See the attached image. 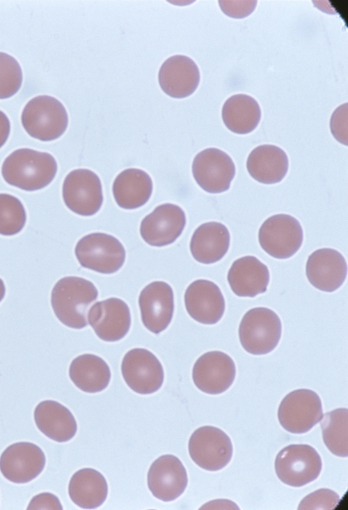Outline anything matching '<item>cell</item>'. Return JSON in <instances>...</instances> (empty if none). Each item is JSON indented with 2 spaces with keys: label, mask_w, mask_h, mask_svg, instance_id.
Returning a JSON list of instances; mask_svg holds the SVG:
<instances>
[{
  "label": "cell",
  "mask_w": 348,
  "mask_h": 510,
  "mask_svg": "<svg viewBox=\"0 0 348 510\" xmlns=\"http://www.w3.org/2000/svg\"><path fill=\"white\" fill-rule=\"evenodd\" d=\"M22 83V71L12 56L0 52V99L15 95Z\"/></svg>",
  "instance_id": "obj_32"
},
{
  "label": "cell",
  "mask_w": 348,
  "mask_h": 510,
  "mask_svg": "<svg viewBox=\"0 0 348 510\" xmlns=\"http://www.w3.org/2000/svg\"><path fill=\"white\" fill-rule=\"evenodd\" d=\"M29 510H62L59 499L51 493H42L35 495L26 508Z\"/></svg>",
  "instance_id": "obj_36"
},
{
  "label": "cell",
  "mask_w": 348,
  "mask_h": 510,
  "mask_svg": "<svg viewBox=\"0 0 348 510\" xmlns=\"http://www.w3.org/2000/svg\"><path fill=\"white\" fill-rule=\"evenodd\" d=\"M5 295V286L3 281L0 279V302L2 300Z\"/></svg>",
  "instance_id": "obj_38"
},
{
  "label": "cell",
  "mask_w": 348,
  "mask_h": 510,
  "mask_svg": "<svg viewBox=\"0 0 348 510\" xmlns=\"http://www.w3.org/2000/svg\"><path fill=\"white\" fill-rule=\"evenodd\" d=\"M347 103L342 104L333 112L330 120V129L334 138L347 146Z\"/></svg>",
  "instance_id": "obj_34"
},
{
  "label": "cell",
  "mask_w": 348,
  "mask_h": 510,
  "mask_svg": "<svg viewBox=\"0 0 348 510\" xmlns=\"http://www.w3.org/2000/svg\"><path fill=\"white\" fill-rule=\"evenodd\" d=\"M227 279L236 295L253 298L266 292L270 275L267 266L258 258L246 256L232 263Z\"/></svg>",
  "instance_id": "obj_22"
},
{
  "label": "cell",
  "mask_w": 348,
  "mask_h": 510,
  "mask_svg": "<svg viewBox=\"0 0 348 510\" xmlns=\"http://www.w3.org/2000/svg\"><path fill=\"white\" fill-rule=\"evenodd\" d=\"M306 275L315 288L331 293L344 283L347 275V262L342 254L334 249H318L308 258Z\"/></svg>",
  "instance_id": "obj_20"
},
{
  "label": "cell",
  "mask_w": 348,
  "mask_h": 510,
  "mask_svg": "<svg viewBox=\"0 0 348 510\" xmlns=\"http://www.w3.org/2000/svg\"><path fill=\"white\" fill-rule=\"evenodd\" d=\"M323 416L319 395L308 389H299L287 394L280 403L278 419L287 431L302 434L309 431Z\"/></svg>",
  "instance_id": "obj_9"
},
{
  "label": "cell",
  "mask_w": 348,
  "mask_h": 510,
  "mask_svg": "<svg viewBox=\"0 0 348 510\" xmlns=\"http://www.w3.org/2000/svg\"><path fill=\"white\" fill-rule=\"evenodd\" d=\"M303 240V232L299 222L287 214L269 217L258 231V241L262 249L278 259H286L295 254Z\"/></svg>",
  "instance_id": "obj_7"
},
{
  "label": "cell",
  "mask_w": 348,
  "mask_h": 510,
  "mask_svg": "<svg viewBox=\"0 0 348 510\" xmlns=\"http://www.w3.org/2000/svg\"><path fill=\"white\" fill-rule=\"evenodd\" d=\"M153 189L150 176L144 171L130 168L115 178L112 191L116 202L122 208L135 209L148 201Z\"/></svg>",
  "instance_id": "obj_26"
},
{
  "label": "cell",
  "mask_w": 348,
  "mask_h": 510,
  "mask_svg": "<svg viewBox=\"0 0 348 510\" xmlns=\"http://www.w3.org/2000/svg\"><path fill=\"white\" fill-rule=\"evenodd\" d=\"M74 253L80 265L102 274L117 272L126 257L122 244L114 236L104 233H92L77 243Z\"/></svg>",
  "instance_id": "obj_5"
},
{
  "label": "cell",
  "mask_w": 348,
  "mask_h": 510,
  "mask_svg": "<svg viewBox=\"0 0 348 510\" xmlns=\"http://www.w3.org/2000/svg\"><path fill=\"white\" fill-rule=\"evenodd\" d=\"M147 483L156 498L171 502L185 490L188 484L187 472L177 457L171 454L163 455L151 464Z\"/></svg>",
  "instance_id": "obj_18"
},
{
  "label": "cell",
  "mask_w": 348,
  "mask_h": 510,
  "mask_svg": "<svg viewBox=\"0 0 348 510\" xmlns=\"http://www.w3.org/2000/svg\"><path fill=\"white\" fill-rule=\"evenodd\" d=\"M221 116L229 130L235 134H246L258 125L261 109L254 98L246 94H236L224 102Z\"/></svg>",
  "instance_id": "obj_29"
},
{
  "label": "cell",
  "mask_w": 348,
  "mask_h": 510,
  "mask_svg": "<svg viewBox=\"0 0 348 510\" xmlns=\"http://www.w3.org/2000/svg\"><path fill=\"white\" fill-rule=\"evenodd\" d=\"M340 502V496L328 488L318 489L306 496L299 503L298 509L332 510Z\"/></svg>",
  "instance_id": "obj_33"
},
{
  "label": "cell",
  "mask_w": 348,
  "mask_h": 510,
  "mask_svg": "<svg viewBox=\"0 0 348 510\" xmlns=\"http://www.w3.org/2000/svg\"><path fill=\"white\" fill-rule=\"evenodd\" d=\"M26 212L16 197L0 194V234L12 235L19 233L26 222Z\"/></svg>",
  "instance_id": "obj_31"
},
{
  "label": "cell",
  "mask_w": 348,
  "mask_h": 510,
  "mask_svg": "<svg viewBox=\"0 0 348 510\" xmlns=\"http://www.w3.org/2000/svg\"><path fill=\"white\" fill-rule=\"evenodd\" d=\"M69 376L74 385L81 391L97 393L107 387L111 379V371L109 365L100 357L84 354L72 361Z\"/></svg>",
  "instance_id": "obj_28"
},
{
  "label": "cell",
  "mask_w": 348,
  "mask_h": 510,
  "mask_svg": "<svg viewBox=\"0 0 348 510\" xmlns=\"http://www.w3.org/2000/svg\"><path fill=\"white\" fill-rule=\"evenodd\" d=\"M24 130L33 138L43 141L54 140L65 131L68 116L63 105L47 95L30 100L22 113Z\"/></svg>",
  "instance_id": "obj_3"
},
{
  "label": "cell",
  "mask_w": 348,
  "mask_h": 510,
  "mask_svg": "<svg viewBox=\"0 0 348 510\" xmlns=\"http://www.w3.org/2000/svg\"><path fill=\"white\" fill-rule=\"evenodd\" d=\"M236 367L233 360L221 351H209L198 358L192 379L198 389L208 394H220L233 383Z\"/></svg>",
  "instance_id": "obj_14"
},
{
  "label": "cell",
  "mask_w": 348,
  "mask_h": 510,
  "mask_svg": "<svg viewBox=\"0 0 348 510\" xmlns=\"http://www.w3.org/2000/svg\"><path fill=\"white\" fill-rule=\"evenodd\" d=\"M230 236L222 223L209 222L200 225L190 241V251L193 258L203 264L220 261L228 251Z\"/></svg>",
  "instance_id": "obj_24"
},
{
  "label": "cell",
  "mask_w": 348,
  "mask_h": 510,
  "mask_svg": "<svg viewBox=\"0 0 348 510\" xmlns=\"http://www.w3.org/2000/svg\"><path fill=\"white\" fill-rule=\"evenodd\" d=\"M88 323L102 340L122 339L131 326V314L127 303L117 298L97 302L88 310Z\"/></svg>",
  "instance_id": "obj_16"
},
{
  "label": "cell",
  "mask_w": 348,
  "mask_h": 510,
  "mask_svg": "<svg viewBox=\"0 0 348 510\" xmlns=\"http://www.w3.org/2000/svg\"><path fill=\"white\" fill-rule=\"evenodd\" d=\"M200 71L197 64L187 56L173 55L161 64L158 82L161 90L173 98H184L198 88Z\"/></svg>",
  "instance_id": "obj_21"
},
{
  "label": "cell",
  "mask_w": 348,
  "mask_h": 510,
  "mask_svg": "<svg viewBox=\"0 0 348 510\" xmlns=\"http://www.w3.org/2000/svg\"><path fill=\"white\" fill-rule=\"evenodd\" d=\"M275 472L285 484L301 487L319 475L322 458L316 449L308 445H290L282 449L274 462Z\"/></svg>",
  "instance_id": "obj_6"
},
{
  "label": "cell",
  "mask_w": 348,
  "mask_h": 510,
  "mask_svg": "<svg viewBox=\"0 0 348 510\" xmlns=\"http://www.w3.org/2000/svg\"><path fill=\"white\" fill-rule=\"evenodd\" d=\"M219 6L227 16L242 19L250 15L255 10L257 1H219Z\"/></svg>",
  "instance_id": "obj_35"
},
{
  "label": "cell",
  "mask_w": 348,
  "mask_h": 510,
  "mask_svg": "<svg viewBox=\"0 0 348 510\" xmlns=\"http://www.w3.org/2000/svg\"><path fill=\"white\" fill-rule=\"evenodd\" d=\"M57 172L54 157L47 153L30 148L13 151L4 160L1 173L10 185L26 191L47 186Z\"/></svg>",
  "instance_id": "obj_1"
},
{
  "label": "cell",
  "mask_w": 348,
  "mask_h": 510,
  "mask_svg": "<svg viewBox=\"0 0 348 510\" xmlns=\"http://www.w3.org/2000/svg\"><path fill=\"white\" fill-rule=\"evenodd\" d=\"M10 125L7 116L0 110V148L6 143L10 134Z\"/></svg>",
  "instance_id": "obj_37"
},
{
  "label": "cell",
  "mask_w": 348,
  "mask_h": 510,
  "mask_svg": "<svg viewBox=\"0 0 348 510\" xmlns=\"http://www.w3.org/2000/svg\"><path fill=\"white\" fill-rule=\"evenodd\" d=\"M184 298L187 311L200 323L216 324L225 311L226 303L221 291L212 281H193L187 288Z\"/></svg>",
  "instance_id": "obj_19"
},
{
  "label": "cell",
  "mask_w": 348,
  "mask_h": 510,
  "mask_svg": "<svg viewBox=\"0 0 348 510\" xmlns=\"http://www.w3.org/2000/svg\"><path fill=\"white\" fill-rule=\"evenodd\" d=\"M98 291L90 281L79 277H65L54 285L51 303L58 319L65 325L82 329L87 326L90 305L97 300Z\"/></svg>",
  "instance_id": "obj_2"
},
{
  "label": "cell",
  "mask_w": 348,
  "mask_h": 510,
  "mask_svg": "<svg viewBox=\"0 0 348 510\" xmlns=\"http://www.w3.org/2000/svg\"><path fill=\"white\" fill-rule=\"evenodd\" d=\"M289 160L286 153L280 147L263 144L255 148L248 155L246 169L250 176L263 184H275L286 176Z\"/></svg>",
  "instance_id": "obj_25"
},
{
  "label": "cell",
  "mask_w": 348,
  "mask_h": 510,
  "mask_svg": "<svg viewBox=\"0 0 348 510\" xmlns=\"http://www.w3.org/2000/svg\"><path fill=\"white\" fill-rule=\"evenodd\" d=\"M121 372L128 387L139 394L157 392L164 379V369L158 358L141 348L126 353L122 361Z\"/></svg>",
  "instance_id": "obj_11"
},
{
  "label": "cell",
  "mask_w": 348,
  "mask_h": 510,
  "mask_svg": "<svg viewBox=\"0 0 348 510\" xmlns=\"http://www.w3.org/2000/svg\"><path fill=\"white\" fill-rule=\"evenodd\" d=\"M62 192L66 206L79 215H95L103 203L100 179L95 173L87 169L70 171L64 180Z\"/></svg>",
  "instance_id": "obj_10"
},
{
  "label": "cell",
  "mask_w": 348,
  "mask_h": 510,
  "mask_svg": "<svg viewBox=\"0 0 348 510\" xmlns=\"http://www.w3.org/2000/svg\"><path fill=\"white\" fill-rule=\"evenodd\" d=\"M282 334V323L276 312L255 307L244 315L239 326L242 348L248 353L262 355L273 351Z\"/></svg>",
  "instance_id": "obj_4"
},
{
  "label": "cell",
  "mask_w": 348,
  "mask_h": 510,
  "mask_svg": "<svg viewBox=\"0 0 348 510\" xmlns=\"http://www.w3.org/2000/svg\"><path fill=\"white\" fill-rule=\"evenodd\" d=\"M323 441L328 449L338 457L348 456V410L337 408L326 412L319 422Z\"/></svg>",
  "instance_id": "obj_30"
},
{
  "label": "cell",
  "mask_w": 348,
  "mask_h": 510,
  "mask_svg": "<svg viewBox=\"0 0 348 510\" xmlns=\"http://www.w3.org/2000/svg\"><path fill=\"white\" fill-rule=\"evenodd\" d=\"M68 494L78 507L93 509L101 506L108 495V484L104 477L93 468L77 471L68 484Z\"/></svg>",
  "instance_id": "obj_27"
},
{
  "label": "cell",
  "mask_w": 348,
  "mask_h": 510,
  "mask_svg": "<svg viewBox=\"0 0 348 510\" xmlns=\"http://www.w3.org/2000/svg\"><path fill=\"white\" fill-rule=\"evenodd\" d=\"M188 449L191 458L197 465L213 472L226 467L233 454L230 437L212 426L197 428L189 438Z\"/></svg>",
  "instance_id": "obj_8"
},
{
  "label": "cell",
  "mask_w": 348,
  "mask_h": 510,
  "mask_svg": "<svg viewBox=\"0 0 348 510\" xmlns=\"http://www.w3.org/2000/svg\"><path fill=\"white\" fill-rule=\"evenodd\" d=\"M185 225L186 216L183 210L177 205L164 203L156 207L142 219L140 234L147 244L163 247L175 242Z\"/></svg>",
  "instance_id": "obj_15"
},
{
  "label": "cell",
  "mask_w": 348,
  "mask_h": 510,
  "mask_svg": "<svg viewBox=\"0 0 348 510\" xmlns=\"http://www.w3.org/2000/svg\"><path fill=\"white\" fill-rule=\"evenodd\" d=\"M139 305L141 320L151 332L158 334L170 324L174 311V296L171 286L162 281L148 284L141 291Z\"/></svg>",
  "instance_id": "obj_17"
},
{
  "label": "cell",
  "mask_w": 348,
  "mask_h": 510,
  "mask_svg": "<svg viewBox=\"0 0 348 510\" xmlns=\"http://www.w3.org/2000/svg\"><path fill=\"white\" fill-rule=\"evenodd\" d=\"M235 171L230 156L216 148L200 151L192 163V174L196 182L204 191L211 194L227 191Z\"/></svg>",
  "instance_id": "obj_12"
},
{
  "label": "cell",
  "mask_w": 348,
  "mask_h": 510,
  "mask_svg": "<svg viewBox=\"0 0 348 510\" xmlns=\"http://www.w3.org/2000/svg\"><path fill=\"white\" fill-rule=\"evenodd\" d=\"M45 453L38 445L18 442L9 445L0 456V471L8 481L26 484L36 478L44 470Z\"/></svg>",
  "instance_id": "obj_13"
},
{
  "label": "cell",
  "mask_w": 348,
  "mask_h": 510,
  "mask_svg": "<svg viewBox=\"0 0 348 510\" xmlns=\"http://www.w3.org/2000/svg\"><path fill=\"white\" fill-rule=\"evenodd\" d=\"M34 421L38 428L47 438L58 442L71 440L77 431V424L71 411L54 400H45L35 407Z\"/></svg>",
  "instance_id": "obj_23"
}]
</instances>
